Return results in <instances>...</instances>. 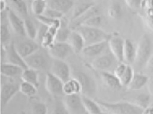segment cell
<instances>
[{
  "label": "cell",
  "instance_id": "cell-15",
  "mask_svg": "<svg viewBox=\"0 0 153 114\" xmlns=\"http://www.w3.org/2000/svg\"><path fill=\"white\" fill-rule=\"evenodd\" d=\"M6 48L7 51L6 58L7 59V62L19 66L24 70L28 68L25 59L17 51L15 42H12Z\"/></svg>",
  "mask_w": 153,
  "mask_h": 114
},
{
  "label": "cell",
  "instance_id": "cell-32",
  "mask_svg": "<svg viewBox=\"0 0 153 114\" xmlns=\"http://www.w3.org/2000/svg\"><path fill=\"white\" fill-rule=\"evenodd\" d=\"M72 30L69 26H61L58 29L55 35V42H67Z\"/></svg>",
  "mask_w": 153,
  "mask_h": 114
},
{
  "label": "cell",
  "instance_id": "cell-49",
  "mask_svg": "<svg viewBox=\"0 0 153 114\" xmlns=\"http://www.w3.org/2000/svg\"><path fill=\"white\" fill-rule=\"evenodd\" d=\"M99 114H109V113L108 112H103V111H102L101 113H100Z\"/></svg>",
  "mask_w": 153,
  "mask_h": 114
},
{
  "label": "cell",
  "instance_id": "cell-52",
  "mask_svg": "<svg viewBox=\"0 0 153 114\" xmlns=\"http://www.w3.org/2000/svg\"><path fill=\"white\" fill-rule=\"evenodd\" d=\"M28 1H33V0H28Z\"/></svg>",
  "mask_w": 153,
  "mask_h": 114
},
{
  "label": "cell",
  "instance_id": "cell-7",
  "mask_svg": "<svg viewBox=\"0 0 153 114\" xmlns=\"http://www.w3.org/2000/svg\"><path fill=\"white\" fill-rule=\"evenodd\" d=\"M50 68V72L59 78L63 82L71 78V68L65 60L52 59Z\"/></svg>",
  "mask_w": 153,
  "mask_h": 114
},
{
  "label": "cell",
  "instance_id": "cell-6",
  "mask_svg": "<svg viewBox=\"0 0 153 114\" xmlns=\"http://www.w3.org/2000/svg\"><path fill=\"white\" fill-rule=\"evenodd\" d=\"M47 51L52 59L61 60H65L74 53L68 42H55L47 49Z\"/></svg>",
  "mask_w": 153,
  "mask_h": 114
},
{
  "label": "cell",
  "instance_id": "cell-30",
  "mask_svg": "<svg viewBox=\"0 0 153 114\" xmlns=\"http://www.w3.org/2000/svg\"><path fill=\"white\" fill-rule=\"evenodd\" d=\"M48 8V4L46 1L42 0H33L31 9L33 13L36 16H39L44 14Z\"/></svg>",
  "mask_w": 153,
  "mask_h": 114
},
{
  "label": "cell",
  "instance_id": "cell-28",
  "mask_svg": "<svg viewBox=\"0 0 153 114\" xmlns=\"http://www.w3.org/2000/svg\"><path fill=\"white\" fill-rule=\"evenodd\" d=\"M94 5V3L91 2H82L76 4L73 7L71 14V21L78 18L85 13Z\"/></svg>",
  "mask_w": 153,
  "mask_h": 114
},
{
  "label": "cell",
  "instance_id": "cell-17",
  "mask_svg": "<svg viewBox=\"0 0 153 114\" xmlns=\"http://www.w3.org/2000/svg\"><path fill=\"white\" fill-rule=\"evenodd\" d=\"M108 47V41L87 45L82 51V54L88 58H97L102 55Z\"/></svg>",
  "mask_w": 153,
  "mask_h": 114
},
{
  "label": "cell",
  "instance_id": "cell-50",
  "mask_svg": "<svg viewBox=\"0 0 153 114\" xmlns=\"http://www.w3.org/2000/svg\"><path fill=\"white\" fill-rule=\"evenodd\" d=\"M94 1H103V0H94Z\"/></svg>",
  "mask_w": 153,
  "mask_h": 114
},
{
  "label": "cell",
  "instance_id": "cell-36",
  "mask_svg": "<svg viewBox=\"0 0 153 114\" xmlns=\"http://www.w3.org/2000/svg\"><path fill=\"white\" fill-rule=\"evenodd\" d=\"M10 1L18 13L24 17L28 15V9L25 0H10Z\"/></svg>",
  "mask_w": 153,
  "mask_h": 114
},
{
  "label": "cell",
  "instance_id": "cell-4",
  "mask_svg": "<svg viewBox=\"0 0 153 114\" xmlns=\"http://www.w3.org/2000/svg\"><path fill=\"white\" fill-rule=\"evenodd\" d=\"M28 67L42 71L46 70L49 66L51 67V63H49L47 54L42 52L40 49L25 58Z\"/></svg>",
  "mask_w": 153,
  "mask_h": 114
},
{
  "label": "cell",
  "instance_id": "cell-13",
  "mask_svg": "<svg viewBox=\"0 0 153 114\" xmlns=\"http://www.w3.org/2000/svg\"><path fill=\"white\" fill-rule=\"evenodd\" d=\"M7 18L13 31L20 36H26L25 30V20H23L15 11L12 9L8 10Z\"/></svg>",
  "mask_w": 153,
  "mask_h": 114
},
{
  "label": "cell",
  "instance_id": "cell-29",
  "mask_svg": "<svg viewBox=\"0 0 153 114\" xmlns=\"http://www.w3.org/2000/svg\"><path fill=\"white\" fill-rule=\"evenodd\" d=\"M108 13L109 16L113 19H120L123 15V9L121 4L117 1H113L109 6Z\"/></svg>",
  "mask_w": 153,
  "mask_h": 114
},
{
  "label": "cell",
  "instance_id": "cell-31",
  "mask_svg": "<svg viewBox=\"0 0 153 114\" xmlns=\"http://www.w3.org/2000/svg\"><path fill=\"white\" fill-rule=\"evenodd\" d=\"M19 91L28 97H33L37 92V87L27 82L22 81L19 84Z\"/></svg>",
  "mask_w": 153,
  "mask_h": 114
},
{
  "label": "cell",
  "instance_id": "cell-45",
  "mask_svg": "<svg viewBox=\"0 0 153 114\" xmlns=\"http://www.w3.org/2000/svg\"><path fill=\"white\" fill-rule=\"evenodd\" d=\"M144 19L146 25L148 27V28H149V30L153 31V18H150L148 16H146Z\"/></svg>",
  "mask_w": 153,
  "mask_h": 114
},
{
  "label": "cell",
  "instance_id": "cell-44",
  "mask_svg": "<svg viewBox=\"0 0 153 114\" xmlns=\"http://www.w3.org/2000/svg\"><path fill=\"white\" fill-rule=\"evenodd\" d=\"M145 68L148 72L151 73H153V55H151L145 65Z\"/></svg>",
  "mask_w": 153,
  "mask_h": 114
},
{
  "label": "cell",
  "instance_id": "cell-25",
  "mask_svg": "<svg viewBox=\"0 0 153 114\" xmlns=\"http://www.w3.org/2000/svg\"><path fill=\"white\" fill-rule=\"evenodd\" d=\"M39 71L28 67L25 69L21 77L22 81L28 82L39 88Z\"/></svg>",
  "mask_w": 153,
  "mask_h": 114
},
{
  "label": "cell",
  "instance_id": "cell-16",
  "mask_svg": "<svg viewBox=\"0 0 153 114\" xmlns=\"http://www.w3.org/2000/svg\"><path fill=\"white\" fill-rule=\"evenodd\" d=\"M24 69L21 67L6 62L2 63L0 67V73L4 77L9 78H15L21 77Z\"/></svg>",
  "mask_w": 153,
  "mask_h": 114
},
{
  "label": "cell",
  "instance_id": "cell-26",
  "mask_svg": "<svg viewBox=\"0 0 153 114\" xmlns=\"http://www.w3.org/2000/svg\"><path fill=\"white\" fill-rule=\"evenodd\" d=\"M82 101L85 109L88 114H99L102 112L101 106L97 100H93L90 97L82 95Z\"/></svg>",
  "mask_w": 153,
  "mask_h": 114
},
{
  "label": "cell",
  "instance_id": "cell-40",
  "mask_svg": "<svg viewBox=\"0 0 153 114\" xmlns=\"http://www.w3.org/2000/svg\"><path fill=\"white\" fill-rule=\"evenodd\" d=\"M51 114H69L64 101L58 100L55 102Z\"/></svg>",
  "mask_w": 153,
  "mask_h": 114
},
{
  "label": "cell",
  "instance_id": "cell-34",
  "mask_svg": "<svg viewBox=\"0 0 153 114\" xmlns=\"http://www.w3.org/2000/svg\"><path fill=\"white\" fill-rule=\"evenodd\" d=\"M134 75V72L133 68L130 64H127L124 73L119 78L122 86L127 87V86L129 85L131 80H132Z\"/></svg>",
  "mask_w": 153,
  "mask_h": 114
},
{
  "label": "cell",
  "instance_id": "cell-10",
  "mask_svg": "<svg viewBox=\"0 0 153 114\" xmlns=\"http://www.w3.org/2000/svg\"><path fill=\"white\" fill-rule=\"evenodd\" d=\"M74 77L77 79L82 86V94L90 97L96 91V83L95 80L87 73L84 72H77L74 74Z\"/></svg>",
  "mask_w": 153,
  "mask_h": 114
},
{
  "label": "cell",
  "instance_id": "cell-41",
  "mask_svg": "<svg viewBox=\"0 0 153 114\" xmlns=\"http://www.w3.org/2000/svg\"><path fill=\"white\" fill-rule=\"evenodd\" d=\"M149 101V96L145 94H141L136 98V103L137 106L142 108L143 109H145L148 107Z\"/></svg>",
  "mask_w": 153,
  "mask_h": 114
},
{
  "label": "cell",
  "instance_id": "cell-27",
  "mask_svg": "<svg viewBox=\"0 0 153 114\" xmlns=\"http://www.w3.org/2000/svg\"><path fill=\"white\" fill-rule=\"evenodd\" d=\"M58 29L53 27H48V29L40 42V45L45 49H48L55 42V35Z\"/></svg>",
  "mask_w": 153,
  "mask_h": 114
},
{
  "label": "cell",
  "instance_id": "cell-18",
  "mask_svg": "<svg viewBox=\"0 0 153 114\" xmlns=\"http://www.w3.org/2000/svg\"><path fill=\"white\" fill-rule=\"evenodd\" d=\"M67 42L71 47L74 53L76 54L82 52L86 46L83 37L76 30H72Z\"/></svg>",
  "mask_w": 153,
  "mask_h": 114
},
{
  "label": "cell",
  "instance_id": "cell-19",
  "mask_svg": "<svg viewBox=\"0 0 153 114\" xmlns=\"http://www.w3.org/2000/svg\"><path fill=\"white\" fill-rule=\"evenodd\" d=\"M100 8L98 6L94 5L87 12H86L85 13H84L78 18L72 20L71 23L69 24V27L72 30H74L77 28L78 27H79V26L83 25L87 21H88L89 19H90L93 16L97 15H100Z\"/></svg>",
  "mask_w": 153,
  "mask_h": 114
},
{
  "label": "cell",
  "instance_id": "cell-35",
  "mask_svg": "<svg viewBox=\"0 0 153 114\" xmlns=\"http://www.w3.org/2000/svg\"><path fill=\"white\" fill-rule=\"evenodd\" d=\"M25 30L26 36H27L28 38L36 40L38 28L32 21L30 19H25Z\"/></svg>",
  "mask_w": 153,
  "mask_h": 114
},
{
  "label": "cell",
  "instance_id": "cell-47",
  "mask_svg": "<svg viewBox=\"0 0 153 114\" xmlns=\"http://www.w3.org/2000/svg\"><path fill=\"white\" fill-rule=\"evenodd\" d=\"M0 7H1V12H4L7 9V4L5 0H0Z\"/></svg>",
  "mask_w": 153,
  "mask_h": 114
},
{
  "label": "cell",
  "instance_id": "cell-24",
  "mask_svg": "<svg viewBox=\"0 0 153 114\" xmlns=\"http://www.w3.org/2000/svg\"><path fill=\"white\" fill-rule=\"evenodd\" d=\"M149 79V77L145 75L134 73L133 79L127 86V88L133 91L139 90L148 83Z\"/></svg>",
  "mask_w": 153,
  "mask_h": 114
},
{
  "label": "cell",
  "instance_id": "cell-22",
  "mask_svg": "<svg viewBox=\"0 0 153 114\" xmlns=\"http://www.w3.org/2000/svg\"><path fill=\"white\" fill-rule=\"evenodd\" d=\"M136 48L129 39L125 40L123 51V62L127 64H133L136 58Z\"/></svg>",
  "mask_w": 153,
  "mask_h": 114
},
{
  "label": "cell",
  "instance_id": "cell-51",
  "mask_svg": "<svg viewBox=\"0 0 153 114\" xmlns=\"http://www.w3.org/2000/svg\"><path fill=\"white\" fill-rule=\"evenodd\" d=\"M42 1H46V0H42Z\"/></svg>",
  "mask_w": 153,
  "mask_h": 114
},
{
  "label": "cell",
  "instance_id": "cell-42",
  "mask_svg": "<svg viewBox=\"0 0 153 114\" xmlns=\"http://www.w3.org/2000/svg\"><path fill=\"white\" fill-rule=\"evenodd\" d=\"M43 15L54 19H62L64 17V15L63 13L49 7L47 8Z\"/></svg>",
  "mask_w": 153,
  "mask_h": 114
},
{
  "label": "cell",
  "instance_id": "cell-33",
  "mask_svg": "<svg viewBox=\"0 0 153 114\" xmlns=\"http://www.w3.org/2000/svg\"><path fill=\"white\" fill-rule=\"evenodd\" d=\"M36 18L42 24H43L48 27H53L59 29L61 27V19H52L44 15L36 16Z\"/></svg>",
  "mask_w": 153,
  "mask_h": 114
},
{
  "label": "cell",
  "instance_id": "cell-21",
  "mask_svg": "<svg viewBox=\"0 0 153 114\" xmlns=\"http://www.w3.org/2000/svg\"><path fill=\"white\" fill-rule=\"evenodd\" d=\"M63 91L65 95L81 94L82 93V86L77 79L74 77H71L64 82Z\"/></svg>",
  "mask_w": 153,
  "mask_h": 114
},
{
  "label": "cell",
  "instance_id": "cell-8",
  "mask_svg": "<svg viewBox=\"0 0 153 114\" xmlns=\"http://www.w3.org/2000/svg\"><path fill=\"white\" fill-rule=\"evenodd\" d=\"M19 85L18 83L12 82H6L1 86L0 91V100L1 107L3 110L19 91Z\"/></svg>",
  "mask_w": 153,
  "mask_h": 114
},
{
  "label": "cell",
  "instance_id": "cell-14",
  "mask_svg": "<svg viewBox=\"0 0 153 114\" xmlns=\"http://www.w3.org/2000/svg\"><path fill=\"white\" fill-rule=\"evenodd\" d=\"M115 60L116 59L111 53V54H103L93 60L91 63V66L96 70L100 72L107 71L113 66Z\"/></svg>",
  "mask_w": 153,
  "mask_h": 114
},
{
  "label": "cell",
  "instance_id": "cell-37",
  "mask_svg": "<svg viewBox=\"0 0 153 114\" xmlns=\"http://www.w3.org/2000/svg\"><path fill=\"white\" fill-rule=\"evenodd\" d=\"M11 34L9 27L6 24L1 25V45L7 46L11 43Z\"/></svg>",
  "mask_w": 153,
  "mask_h": 114
},
{
  "label": "cell",
  "instance_id": "cell-12",
  "mask_svg": "<svg viewBox=\"0 0 153 114\" xmlns=\"http://www.w3.org/2000/svg\"><path fill=\"white\" fill-rule=\"evenodd\" d=\"M15 44L17 51L24 59L39 50L40 46L36 40L29 38L22 40Z\"/></svg>",
  "mask_w": 153,
  "mask_h": 114
},
{
  "label": "cell",
  "instance_id": "cell-5",
  "mask_svg": "<svg viewBox=\"0 0 153 114\" xmlns=\"http://www.w3.org/2000/svg\"><path fill=\"white\" fill-rule=\"evenodd\" d=\"M63 101L69 114H88L80 94L65 95Z\"/></svg>",
  "mask_w": 153,
  "mask_h": 114
},
{
  "label": "cell",
  "instance_id": "cell-38",
  "mask_svg": "<svg viewBox=\"0 0 153 114\" xmlns=\"http://www.w3.org/2000/svg\"><path fill=\"white\" fill-rule=\"evenodd\" d=\"M33 114H47L48 107L47 104L42 101H34L31 104Z\"/></svg>",
  "mask_w": 153,
  "mask_h": 114
},
{
  "label": "cell",
  "instance_id": "cell-3",
  "mask_svg": "<svg viewBox=\"0 0 153 114\" xmlns=\"http://www.w3.org/2000/svg\"><path fill=\"white\" fill-rule=\"evenodd\" d=\"M151 42L149 36L145 34L142 35L136 47V58L134 65L137 70H140L145 65L151 57Z\"/></svg>",
  "mask_w": 153,
  "mask_h": 114
},
{
  "label": "cell",
  "instance_id": "cell-11",
  "mask_svg": "<svg viewBox=\"0 0 153 114\" xmlns=\"http://www.w3.org/2000/svg\"><path fill=\"white\" fill-rule=\"evenodd\" d=\"M125 40L117 35H111L108 41L111 53L118 62H123V51Z\"/></svg>",
  "mask_w": 153,
  "mask_h": 114
},
{
  "label": "cell",
  "instance_id": "cell-39",
  "mask_svg": "<svg viewBox=\"0 0 153 114\" xmlns=\"http://www.w3.org/2000/svg\"><path fill=\"white\" fill-rule=\"evenodd\" d=\"M103 23V18L100 15H97L93 16L88 21H87L83 25L94 27V28H100Z\"/></svg>",
  "mask_w": 153,
  "mask_h": 114
},
{
  "label": "cell",
  "instance_id": "cell-2",
  "mask_svg": "<svg viewBox=\"0 0 153 114\" xmlns=\"http://www.w3.org/2000/svg\"><path fill=\"white\" fill-rule=\"evenodd\" d=\"M74 30L78 31L82 35L86 46L108 41L111 36L100 28H94L84 25L79 26Z\"/></svg>",
  "mask_w": 153,
  "mask_h": 114
},
{
  "label": "cell",
  "instance_id": "cell-43",
  "mask_svg": "<svg viewBox=\"0 0 153 114\" xmlns=\"http://www.w3.org/2000/svg\"><path fill=\"white\" fill-rule=\"evenodd\" d=\"M127 6L133 10H139L142 5V0H124Z\"/></svg>",
  "mask_w": 153,
  "mask_h": 114
},
{
  "label": "cell",
  "instance_id": "cell-1",
  "mask_svg": "<svg viewBox=\"0 0 153 114\" xmlns=\"http://www.w3.org/2000/svg\"><path fill=\"white\" fill-rule=\"evenodd\" d=\"M100 106L110 114H143V110L134 103L128 101L107 102L97 100Z\"/></svg>",
  "mask_w": 153,
  "mask_h": 114
},
{
  "label": "cell",
  "instance_id": "cell-23",
  "mask_svg": "<svg viewBox=\"0 0 153 114\" xmlns=\"http://www.w3.org/2000/svg\"><path fill=\"white\" fill-rule=\"evenodd\" d=\"M100 77L103 82L109 88L118 89L122 87L120 79L108 71L101 72Z\"/></svg>",
  "mask_w": 153,
  "mask_h": 114
},
{
  "label": "cell",
  "instance_id": "cell-48",
  "mask_svg": "<svg viewBox=\"0 0 153 114\" xmlns=\"http://www.w3.org/2000/svg\"><path fill=\"white\" fill-rule=\"evenodd\" d=\"M143 114H153V107H148L144 109Z\"/></svg>",
  "mask_w": 153,
  "mask_h": 114
},
{
  "label": "cell",
  "instance_id": "cell-20",
  "mask_svg": "<svg viewBox=\"0 0 153 114\" xmlns=\"http://www.w3.org/2000/svg\"><path fill=\"white\" fill-rule=\"evenodd\" d=\"M74 7L73 0H49L48 7L56 10L64 15L70 11Z\"/></svg>",
  "mask_w": 153,
  "mask_h": 114
},
{
  "label": "cell",
  "instance_id": "cell-9",
  "mask_svg": "<svg viewBox=\"0 0 153 114\" xmlns=\"http://www.w3.org/2000/svg\"><path fill=\"white\" fill-rule=\"evenodd\" d=\"M64 82L51 72L47 73L45 80V87L47 91L54 97L64 95L63 91Z\"/></svg>",
  "mask_w": 153,
  "mask_h": 114
},
{
  "label": "cell",
  "instance_id": "cell-46",
  "mask_svg": "<svg viewBox=\"0 0 153 114\" xmlns=\"http://www.w3.org/2000/svg\"><path fill=\"white\" fill-rule=\"evenodd\" d=\"M148 89L149 94L153 95V77L149 79L148 82Z\"/></svg>",
  "mask_w": 153,
  "mask_h": 114
}]
</instances>
